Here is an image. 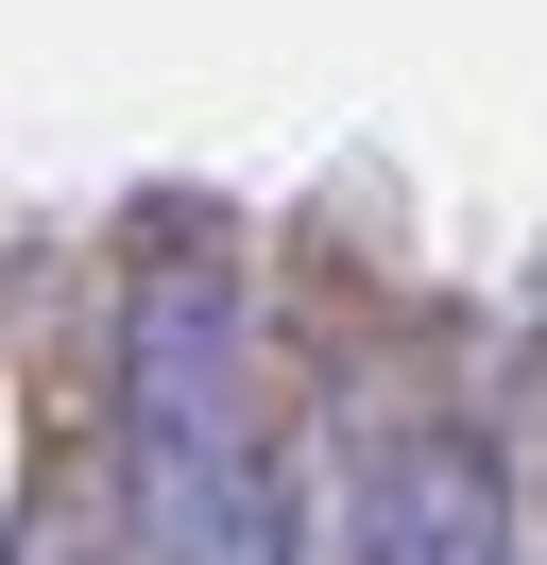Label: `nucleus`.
<instances>
[{
  "instance_id": "f03ea898",
  "label": "nucleus",
  "mask_w": 547,
  "mask_h": 565,
  "mask_svg": "<svg viewBox=\"0 0 547 565\" xmlns=\"http://www.w3.org/2000/svg\"><path fill=\"white\" fill-rule=\"evenodd\" d=\"M360 565H513V480L479 428H410L360 480Z\"/></svg>"
},
{
  "instance_id": "7ed1b4c3",
  "label": "nucleus",
  "mask_w": 547,
  "mask_h": 565,
  "mask_svg": "<svg viewBox=\"0 0 547 565\" xmlns=\"http://www.w3.org/2000/svg\"><path fill=\"white\" fill-rule=\"evenodd\" d=\"M308 548V514H291V462H239V480L223 497H189V514H171V531H137V565H291Z\"/></svg>"
},
{
  "instance_id": "f257e3e1",
  "label": "nucleus",
  "mask_w": 547,
  "mask_h": 565,
  "mask_svg": "<svg viewBox=\"0 0 547 565\" xmlns=\"http://www.w3.org/2000/svg\"><path fill=\"white\" fill-rule=\"evenodd\" d=\"M239 462H257V309H239V257L205 223H154L137 291H120V514L171 531Z\"/></svg>"
}]
</instances>
